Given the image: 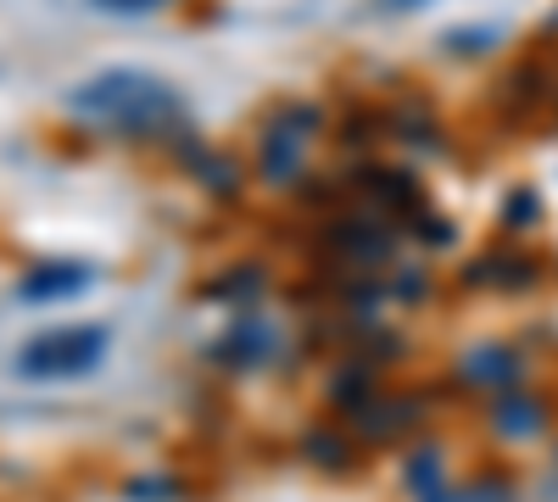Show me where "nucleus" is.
<instances>
[{"mask_svg": "<svg viewBox=\"0 0 558 502\" xmlns=\"http://www.w3.org/2000/svg\"><path fill=\"white\" fill-rule=\"evenodd\" d=\"M68 112L84 123L118 128V134H157V128L179 123L184 107L168 78H157L146 68H107L68 89Z\"/></svg>", "mask_w": 558, "mask_h": 502, "instance_id": "nucleus-1", "label": "nucleus"}, {"mask_svg": "<svg viewBox=\"0 0 558 502\" xmlns=\"http://www.w3.org/2000/svg\"><path fill=\"white\" fill-rule=\"evenodd\" d=\"M112 335L101 325H68V330H45L17 352V375L23 380H78L89 369H101Z\"/></svg>", "mask_w": 558, "mask_h": 502, "instance_id": "nucleus-2", "label": "nucleus"}, {"mask_svg": "<svg viewBox=\"0 0 558 502\" xmlns=\"http://www.w3.org/2000/svg\"><path fill=\"white\" fill-rule=\"evenodd\" d=\"M84 285H89V268H78V262H39L34 273L17 280V296L23 302H57V296H73Z\"/></svg>", "mask_w": 558, "mask_h": 502, "instance_id": "nucleus-3", "label": "nucleus"}, {"mask_svg": "<svg viewBox=\"0 0 558 502\" xmlns=\"http://www.w3.org/2000/svg\"><path fill=\"white\" fill-rule=\"evenodd\" d=\"M413 7H425V0H380L375 12H386V17H391V12H413Z\"/></svg>", "mask_w": 558, "mask_h": 502, "instance_id": "nucleus-4", "label": "nucleus"}, {"mask_svg": "<svg viewBox=\"0 0 558 502\" xmlns=\"http://www.w3.org/2000/svg\"><path fill=\"white\" fill-rule=\"evenodd\" d=\"M101 7H118V12H146V7H157V0H101Z\"/></svg>", "mask_w": 558, "mask_h": 502, "instance_id": "nucleus-5", "label": "nucleus"}]
</instances>
